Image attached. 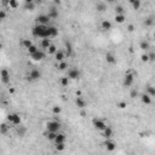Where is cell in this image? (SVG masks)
<instances>
[{
	"instance_id": "cell-41",
	"label": "cell",
	"mask_w": 155,
	"mask_h": 155,
	"mask_svg": "<svg viewBox=\"0 0 155 155\" xmlns=\"http://www.w3.org/2000/svg\"><path fill=\"white\" fill-rule=\"evenodd\" d=\"M149 55V62H155V52L154 51H151L150 53H148Z\"/></svg>"
},
{
	"instance_id": "cell-15",
	"label": "cell",
	"mask_w": 155,
	"mask_h": 155,
	"mask_svg": "<svg viewBox=\"0 0 155 155\" xmlns=\"http://www.w3.org/2000/svg\"><path fill=\"white\" fill-rule=\"evenodd\" d=\"M139 49H141L142 51H148L149 49H150V44H149V41L142 40L141 42H139Z\"/></svg>"
},
{
	"instance_id": "cell-40",
	"label": "cell",
	"mask_w": 155,
	"mask_h": 155,
	"mask_svg": "<svg viewBox=\"0 0 155 155\" xmlns=\"http://www.w3.org/2000/svg\"><path fill=\"white\" fill-rule=\"evenodd\" d=\"M64 148H65V146H64V143H59V144H56V149H57L58 151L64 150Z\"/></svg>"
},
{
	"instance_id": "cell-1",
	"label": "cell",
	"mask_w": 155,
	"mask_h": 155,
	"mask_svg": "<svg viewBox=\"0 0 155 155\" xmlns=\"http://www.w3.org/2000/svg\"><path fill=\"white\" fill-rule=\"evenodd\" d=\"M32 33L34 37L40 38V39H44V38H51L50 30H49V26H45V24H38L32 29Z\"/></svg>"
},
{
	"instance_id": "cell-2",
	"label": "cell",
	"mask_w": 155,
	"mask_h": 155,
	"mask_svg": "<svg viewBox=\"0 0 155 155\" xmlns=\"http://www.w3.org/2000/svg\"><path fill=\"white\" fill-rule=\"evenodd\" d=\"M61 128V124L58 121H49L46 124V130L49 132H58Z\"/></svg>"
},
{
	"instance_id": "cell-23",
	"label": "cell",
	"mask_w": 155,
	"mask_h": 155,
	"mask_svg": "<svg viewBox=\"0 0 155 155\" xmlns=\"http://www.w3.org/2000/svg\"><path fill=\"white\" fill-rule=\"evenodd\" d=\"M49 17H50L51 19H53V18H57L58 17V10H56V9H51L50 11H49Z\"/></svg>"
},
{
	"instance_id": "cell-52",
	"label": "cell",
	"mask_w": 155,
	"mask_h": 155,
	"mask_svg": "<svg viewBox=\"0 0 155 155\" xmlns=\"http://www.w3.org/2000/svg\"><path fill=\"white\" fill-rule=\"evenodd\" d=\"M153 37H154V40H155V32H154V34H153Z\"/></svg>"
},
{
	"instance_id": "cell-16",
	"label": "cell",
	"mask_w": 155,
	"mask_h": 155,
	"mask_svg": "<svg viewBox=\"0 0 155 155\" xmlns=\"http://www.w3.org/2000/svg\"><path fill=\"white\" fill-rule=\"evenodd\" d=\"M51 45H52V44H51L50 38H44V39L41 40V47H42V49H46V50H47Z\"/></svg>"
},
{
	"instance_id": "cell-46",
	"label": "cell",
	"mask_w": 155,
	"mask_h": 155,
	"mask_svg": "<svg viewBox=\"0 0 155 155\" xmlns=\"http://www.w3.org/2000/svg\"><path fill=\"white\" fill-rule=\"evenodd\" d=\"M6 131H7L6 125H1V133H6Z\"/></svg>"
},
{
	"instance_id": "cell-47",
	"label": "cell",
	"mask_w": 155,
	"mask_h": 155,
	"mask_svg": "<svg viewBox=\"0 0 155 155\" xmlns=\"http://www.w3.org/2000/svg\"><path fill=\"white\" fill-rule=\"evenodd\" d=\"M133 29H135L133 24H130V26L127 27V30H128V32H133Z\"/></svg>"
},
{
	"instance_id": "cell-51",
	"label": "cell",
	"mask_w": 155,
	"mask_h": 155,
	"mask_svg": "<svg viewBox=\"0 0 155 155\" xmlns=\"http://www.w3.org/2000/svg\"><path fill=\"white\" fill-rule=\"evenodd\" d=\"M107 1H108V3H114L115 0H107Z\"/></svg>"
},
{
	"instance_id": "cell-11",
	"label": "cell",
	"mask_w": 155,
	"mask_h": 155,
	"mask_svg": "<svg viewBox=\"0 0 155 155\" xmlns=\"http://www.w3.org/2000/svg\"><path fill=\"white\" fill-rule=\"evenodd\" d=\"M75 104H76L78 108H80V109H84L85 107H86V101L82 97H76L75 98Z\"/></svg>"
},
{
	"instance_id": "cell-27",
	"label": "cell",
	"mask_w": 155,
	"mask_h": 155,
	"mask_svg": "<svg viewBox=\"0 0 155 155\" xmlns=\"http://www.w3.org/2000/svg\"><path fill=\"white\" fill-rule=\"evenodd\" d=\"M115 15H125V10L121 5H116L115 6Z\"/></svg>"
},
{
	"instance_id": "cell-4",
	"label": "cell",
	"mask_w": 155,
	"mask_h": 155,
	"mask_svg": "<svg viewBox=\"0 0 155 155\" xmlns=\"http://www.w3.org/2000/svg\"><path fill=\"white\" fill-rule=\"evenodd\" d=\"M41 78V72L39 69H32L29 75L27 76V80L28 81H35V80H39Z\"/></svg>"
},
{
	"instance_id": "cell-22",
	"label": "cell",
	"mask_w": 155,
	"mask_h": 155,
	"mask_svg": "<svg viewBox=\"0 0 155 155\" xmlns=\"http://www.w3.org/2000/svg\"><path fill=\"white\" fill-rule=\"evenodd\" d=\"M96 10L98 11V12H104L105 10H107V5H105L104 3H97Z\"/></svg>"
},
{
	"instance_id": "cell-36",
	"label": "cell",
	"mask_w": 155,
	"mask_h": 155,
	"mask_svg": "<svg viewBox=\"0 0 155 155\" xmlns=\"http://www.w3.org/2000/svg\"><path fill=\"white\" fill-rule=\"evenodd\" d=\"M130 97H131V98H136V97H138V91H137L136 88H132V90H131V92H130Z\"/></svg>"
},
{
	"instance_id": "cell-30",
	"label": "cell",
	"mask_w": 155,
	"mask_h": 155,
	"mask_svg": "<svg viewBox=\"0 0 155 155\" xmlns=\"http://www.w3.org/2000/svg\"><path fill=\"white\" fill-rule=\"evenodd\" d=\"M69 80H70V79H69L68 76H63V78H61L59 82H61V85H62V86H67V85L69 84Z\"/></svg>"
},
{
	"instance_id": "cell-35",
	"label": "cell",
	"mask_w": 155,
	"mask_h": 155,
	"mask_svg": "<svg viewBox=\"0 0 155 155\" xmlns=\"http://www.w3.org/2000/svg\"><path fill=\"white\" fill-rule=\"evenodd\" d=\"M27 50H28V52H29V55H32V53H34V52H37L39 49H38L35 45H32L29 49H27Z\"/></svg>"
},
{
	"instance_id": "cell-5",
	"label": "cell",
	"mask_w": 155,
	"mask_h": 155,
	"mask_svg": "<svg viewBox=\"0 0 155 155\" xmlns=\"http://www.w3.org/2000/svg\"><path fill=\"white\" fill-rule=\"evenodd\" d=\"M93 127L98 130V131H103L105 127H107V124L104 123V120H102V119H93Z\"/></svg>"
},
{
	"instance_id": "cell-33",
	"label": "cell",
	"mask_w": 155,
	"mask_h": 155,
	"mask_svg": "<svg viewBox=\"0 0 155 155\" xmlns=\"http://www.w3.org/2000/svg\"><path fill=\"white\" fill-rule=\"evenodd\" d=\"M68 68V64L65 63V62H59V64H58V69L59 70H65V69Z\"/></svg>"
},
{
	"instance_id": "cell-31",
	"label": "cell",
	"mask_w": 155,
	"mask_h": 155,
	"mask_svg": "<svg viewBox=\"0 0 155 155\" xmlns=\"http://www.w3.org/2000/svg\"><path fill=\"white\" fill-rule=\"evenodd\" d=\"M9 6L11 9H16V7H18V3H17V0H9Z\"/></svg>"
},
{
	"instance_id": "cell-3",
	"label": "cell",
	"mask_w": 155,
	"mask_h": 155,
	"mask_svg": "<svg viewBox=\"0 0 155 155\" xmlns=\"http://www.w3.org/2000/svg\"><path fill=\"white\" fill-rule=\"evenodd\" d=\"M133 81H135V74L132 72H128V73L125 74V76H124V86L125 87L132 86Z\"/></svg>"
},
{
	"instance_id": "cell-28",
	"label": "cell",
	"mask_w": 155,
	"mask_h": 155,
	"mask_svg": "<svg viewBox=\"0 0 155 155\" xmlns=\"http://www.w3.org/2000/svg\"><path fill=\"white\" fill-rule=\"evenodd\" d=\"M57 133L58 132H49V131H47V133H46V138H47L49 141H55Z\"/></svg>"
},
{
	"instance_id": "cell-39",
	"label": "cell",
	"mask_w": 155,
	"mask_h": 155,
	"mask_svg": "<svg viewBox=\"0 0 155 155\" xmlns=\"http://www.w3.org/2000/svg\"><path fill=\"white\" fill-rule=\"evenodd\" d=\"M141 61L142 62H149V55L148 53H143L141 56Z\"/></svg>"
},
{
	"instance_id": "cell-13",
	"label": "cell",
	"mask_w": 155,
	"mask_h": 155,
	"mask_svg": "<svg viewBox=\"0 0 155 155\" xmlns=\"http://www.w3.org/2000/svg\"><path fill=\"white\" fill-rule=\"evenodd\" d=\"M141 101H142V103L146 104V105L151 104V97L149 96L148 93H143V95L141 96Z\"/></svg>"
},
{
	"instance_id": "cell-26",
	"label": "cell",
	"mask_w": 155,
	"mask_h": 155,
	"mask_svg": "<svg viewBox=\"0 0 155 155\" xmlns=\"http://www.w3.org/2000/svg\"><path fill=\"white\" fill-rule=\"evenodd\" d=\"M125 19H126V17H125V15H115V22L116 23H124L125 22Z\"/></svg>"
},
{
	"instance_id": "cell-32",
	"label": "cell",
	"mask_w": 155,
	"mask_h": 155,
	"mask_svg": "<svg viewBox=\"0 0 155 155\" xmlns=\"http://www.w3.org/2000/svg\"><path fill=\"white\" fill-rule=\"evenodd\" d=\"M47 52L50 53V55H55L56 52H57V47L55 45H51L49 49H47Z\"/></svg>"
},
{
	"instance_id": "cell-44",
	"label": "cell",
	"mask_w": 155,
	"mask_h": 155,
	"mask_svg": "<svg viewBox=\"0 0 155 155\" xmlns=\"http://www.w3.org/2000/svg\"><path fill=\"white\" fill-rule=\"evenodd\" d=\"M126 105H127V103H126V102H120V103H118V107L120 108V109L126 108Z\"/></svg>"
},
{
	"instance_id": "cell-38",
	"label": "cell",
	"mask_w": 155,
	"mask_h": 155,
	"mask_svg": "<svg viewBox=\"0 0 155 155\" xmlns=\"http://www.w3.org/2000/svg\"><path fill=\"white\" fill-rule=\"evenodd\" d=\"M26 131H27V130H26L24 127H22V126H19V128L17 130V133H18V135H19L21 137H23V136H24V133H26Z\"/></svg>"
},
{
	"instance_id": "cell-34",
	"label": "cell",
	"mask_w": 155,
	"mask_h": 155,
	"mask_svg": "<svg viewBox=\"0 0 155 155\" xmlns=\"http://www.w3.org/2000/svg\"><path fill=\"white\" fill-rule=\"evenodd\" d=\"M141 5H142V3H141V0H136L135 3L132 4V7L135 10H139L141 9Z\"/></svg>"
},
{
	"instance_id": "cell-29",
	"label": "cell",
	"mask_w": 155,
	"mask_h": 155,
	"mask_svg": "<svg viewBox=\"0 0 155 155\" xmlns=\"http://www.w3.org/2000/svg\"><path fill=\"white\" fill-rule=\"evenodd\" d=\"M147 93L150 97H155V87L154 86H148L147 87Z\"/></svg>"
},
{
	"instance_id": "cell-20",
	"label": "cell",
	"mask_w": 155,
	"mask_h": 155,
	"mask_svg": "<svg viewBox=\"0 0 155 155\" xmlns=\"http://www.w3.org/2000/svg\"><path fill=\"white\" fill-rule=\"evenodd\" d=\"M101 27H102L103 30H110V29H112V23H110L108 19H104V21L102 22V24H101Z\"/></svg>"
},
{
	"instance_id": "cell-45",
	"label": "cell",
	"mask_w": 155,
	"mask_h": 155,
	"mask_svg": "<svg viewBox=\"0 0 155 155\" xmlns=\"http://www.w3.org/2000/svg\"><path fill=\"white\" fill-rule=\"evenodd\" d=\"M5 17H6V14H5V11H4V10H3V11H0V19H1V21H4Z\"/></svg>"
},
{
	"instance_id": "cell-19",
	"label": "cell",
	"mask_w": 155,
	"mask_h": 155,
	"mask_svg": "<svg viewBox=\"0 0 155 155\" xmlns=\"http://www.w3.org/2000/svg\"><path fill=\"white\" fill-rule=\"evenodd\" d=\"M55 59L57 62H62L64 59V52L61 50H57V52L55 53Z\"/></svg>"
},
{
	"instance_id": "cell-12",
	"label": "cell",
	"mask_w": 155,
	"mask_h": 155,
	"mask_svg": "<svg viewBox=\"0 0 155 155\" xmlns=\"http://www.w3.org/2000/svg\"><path fill=\"white\" fill-rule=\"evenodd\" d=\"M1 81L4 82V84L10 82V74L6 69H3V70H1Z\"/></svg>"
},
{
	"instance_id": "cell-42",
	"label": "cell",
	"mask_w": 155,
	"mask_h": 155,
	"mask_svg": "<svg viewBox=\"0 0 155 155\" xmlns=\"http://www.w3.org/2000/svg\"><path fill=\"white\" fill-rule=\"evenodd\" d=\"M65 49H67V53H68V56H69L72 53V50H73V49H72V45H70L69 42H67V44H65Z\"/></svg>"
},
{
	"instance_id": "cell-17",
	"label": "cell",
	"mask_w": 155,
	"mask_h": 155,
	"mask_svg": "<svg viewBox=\"0 0 155 155\" xmlns=\"http://www.w3.org/2000/svg\"><path fill=\"white\" fill-rule=\"evenodd\" d=\"M56 144H59V143H65V136H64L63 133H57V136H56L55 141H53Z\"/></svg>"
},
{
	"instance_id": "cell-48",
	"label": "cell",
	"mask_w": 155,
	"mask_h": 155,
	"mask_svg": "<svg viewBox=\"0 0 155 155\" xmlns=\"http://www.w3.org/2000/svg\"><path fill=\"white\" fill-rule=\"evenodd\" d=\"M29 3H33V0H26V4H29Z\"/></svg>"
},
{
	"instance_id": "cell-49",
	"label": "cell",
	"mask_w": 155,
	"mask_h": 155,
	"mask_svg": "<svg viewBox=\"0 0 155 155\" xmlns=\"http://www.w3.org/2000/svg\"><path fill=\"white\" fill-rule=\"evenodd\" d=\"M128 1H130V4L132 5V4H133V3H135V1H136V0H128Z\"/></svg>"
},
{
	"instance_id": "cell-25",
	"label": "cell",
	"mask_w": 155,
	"mask_h": 155,
	"mask_svg": "<svg viewBox=\"0 0 155 155\" xmlns=\"http://www.w3.org/2000/svg\"><path fill=\"white\" fill-rule=\"evenodd\" d=\"M21 45H22L24 49H29V47L33 45V42L30 39H23L22 42H21Z\"/></svg>"
},
{
	"instance_id": "cell-37",
	"label": "cell",
	"mask_w": 155,
	"mask_h": 155,
	"mask_svg": "<svg viewBox=\"0 0 155 155\" xmlns=\"http://www.w3.org/2000/svg\"><path fill=\"white\" fill-rule=\"evenodd\" d=\"M26 9L29 10V11H34V9H35V5H34V3H29V4H26Z\"/></svg>"
},
{
	"instance_id": "cell-50",
	"label": "cell",
	"mask_w": 155,
	"mask_h": 155,
	"mask_svg": "<svg viewBox=\"0 0 155 155\" xmlns=\"http://www.w3.org/2000/svg\"><path fill=\"white\" fill-rule=\"evenodd\" d=\"M55 3H56V4H61V1H59V0H55Z\"/></svg>"
},
{
	"instance_id": "cell-43",
	"label": "cell",
	"mask_w": 155,
	"mask_h": 155,
	"mask_svg": "<svg viewBox=\"0 0 155 155\" xmlns=\"http://www.w3.org/2000/svg\"><path fill=\"white\" fill-rule=\"evenodd\" d=\"M61 110H62V109H61L59 107H57V105L52 108V112H53V114H59V113H61Z\"/></svg>"
},
{
	"instance_id": "cell-18",
	"label": "cell",
	"mask_w": 155,
	"mask_h": 155,
	"mask_svg": "<svg viewBox=\"0 0 155 155\" xmlns=\"http://www.w3.org/2000/svg\"><path fill=\"white\" fill-rule=\"evenodd\" d=\"M155 24V18L154 17H147L146 19H144V26H146V27H153V26H154Z\"/></svg>"
},
{
	"instance_id": "cell-6",
	"label": "cell",
	"mask_w": 155,
	"mask_h": 155,
	"mask_svg": "<svg viewBox=\"0 0 155 155\" xmlns=\"http://www.w3.org/2000/svg\"><path fill=\"white\" fill-rule=\"evenodd\" d=\"M67 76H68L70 80H78V79L80 78V70L78 68H70L68 70Z\"/></svg>"
},
{
	"instance_id": "cell-9",
	"label": "cell",
	"mask_w": 155,
	"mask_h": 155,
	"mask_svg": "<svg viewBox=\"0 0 155 155\" xmlns=\"http://www.w3.org/2000/svg\"><path fill=\"white\" fill-rule=\"evenodd\" d=\"M30 56H32V58L34 61H41V59L45 58V53H44V51H41V50H38L37 52L32 53Z\"/></svg>"
},
{
	"instance_id": "cell-8",
	"label": "cell",
	"mask_w": 155,
	"mask_h": 155,
	"mask_svg": "<svg viewBox=\"0 0 155 155\" xmlns=\"http://www.w3.org/2000/svg\"><path fill=\"white\" fill-rule=\"evenodd\" d=\"M51 18L49 17V15H39L37 17V23L38 24H45V26H49Z\"/></svg>"
},
{
	"instance_id": "cell-14",
	"label": "cell",
	"mask_w": 155,
	"mask_h": 155,
	"mask_svg": "<svg viewBox=\"0 0 155 155\" xmlns=\"http://www.w3.org/2000/svg\"><path fill=\"white\" fill-rule=\"evenodd\" d=\"M105 61H107V63L114 64V63H116V57H115V56L113 55V53L108 52V53L105 55Z\"/></svg>"
},
{
	"instance_id": "cell-7",
	"label": "cell",
	"mask_w": 155,
	"mask_h": 155,
	"mask_svg": "<svg viewBox=\"0 0 155 155\" xmlns=\"http://www.w3.org/2000/svg\"><path fill=\"white\" fill-rule=\"evenodd\" d=\"M7 120H9V121L12 124V125H21V121H22L21 116H19L18 114H16V113L10 114L9 116H7Z\"/></svg>"
},
{
	"instance_id": "cell-24",
	"label": "cell",
	"mask_w": 155,
	"mask_h": 155,
	"mask_svg": "<svg viewBox=\"0 0 155 155\" xmlns=\"http://www.w3.org/2000/svg\"><path fill=\"white\" fill-rule=\"evenodd\" d=\"M49 30H50V34H51V38H55L58 35V29L53 26H49Z\"/></svg>"
},
{
	"instance_id": "cell-21",
	"label": "cell",
	"mask_w": 155,
	"mask_h": 155,
	"mask_svg": "<svg viewBox=\"0 0 155 155\" xmlns=\"http://www.w3.org/2000/svg\"><path fill=\"white\" fill-rule=\"evenodd\" d=\"M103 136H104L105 138H110V137L113 136V130H112L109 126H107V127L103 130Z\"/></svg>"
},
{
	"instance_id": "cell-10",
	"label": "cell",
	"mask_w": 155,
	"mask_h": 155,
	"mask_svg": "<svg viewBox=\"0 0 155 155\" xmlns=\"http://www.w3.org/2000/svg\"><path fill=\"white\" fill-rule=\"evenodd\" d=\"M104 146H105V148H107L108 151H114L115 148H116V144H115L113 141H110L109 138H107V141L104 142Z\"/></svg>"
}]
</instances>
